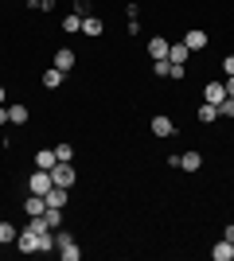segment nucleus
<instances>
[{
  "instance_id": "nucleus-1",
  "label": "nucleus",
  "mask_w": 234,
  "mask_h": 261,
  "mask_svg": "<svg viewBox=\"0 0 234 261\" xmlns=\"http://www.w3.org/2000/svg\"><path fill=\"white\" fill-rule=\"evenodd\" d=\"M51 187H55V179H51V172H43V168H35V172L28 175V191H32V195H47Z\"/></svg>"
},
{
  "instance_id": "nucleus-2",
  "label": "nucleus",
  "mask_w": 234,
  "mask_h": 261,
  "mask_svg": "<svg viewBox=\"0 0 234 261\" xmlns=\"http://www.w3.org/2000/svg\"><path fill=\"white\" fill-rule=\"evenodd\" d=\"M51 179H55L59 187H70V184H74V168H70V160H59L55 168H51Z\"/></svg>"
},
{
  "instance_id": "nucleus-3",
  "label": "nucleus",
  "mask_w": 234,
  "mask_h": 261,
  "mask_svg": "<svg viewBox=\"0 0 234 261\" xmlns=\"http://www.w3.org/2000/svg\"><path fill=\"white\" fill-rule=\"evenodd\" d=\"M203 101H207V106H223V101H226V86H223V82H207Z\"/></svg>"
},
{
  "instance_id": "nucleus-4",
  "label": "nucleus",
  "mask_w": 234,
  "mask_h": 261,
  "mask_svg": "<svg viewBox=\"0 0 234 261\" xmlns=\"http://www.w3.org/2000/svg\"><path fill=\"white\" fill-rule=\"evenodd\" d=\"M16 246H20L23 253H39V234H32V230H20Z\"/></svg>"
},
{
  "instance_id": "nucleus-5",
  "label": "nucleus",
  "mask_w": 234,
  "mask_h": 261,
  "mask_svg": "<svg viewBox=\"0 0 234 261\" xmlns=\"http://www.w3.org/2000/svg\"><path fill=\"white\" fill-rule=\"evenodd\" d=\"M43 199H47V207L63 211V207H67V187H59V184H55V187H51V191H47Z\"/></svg>"
},
{
  "instance_id": "nucleus-6",
  "label": "nucleus",
  "mask_w": 234,
  "mask_h": 261,
  "mask_svg": "<svg viewBox=\"0 0 234 261\" xmlns=\"http://www.w3.org/2000/svg\"><path fill=\"white\" fill-rule=\"evenodd\" d=\"M55 164H59L55 148H39V152H35V168H43V172H51Z\"/></svg>"
},
{
  "instance_id": "nucleus-7",
  "label": "nucleus",
  "mask_w": 234,
  "mask_h": 261,
  "mask_svg": "<svg viewBox=\"0 0 234 261\" xmlns=\"http://www.w3.org/2000/svg\"><path fill=\"white\" fill-rule=\"evenodd\" d=\"M152 133H156V137H172V133H176L172 117H164V113H156V117H152Z\"/></svg>"
},
{
  "instance_id": "nucleus-8",
  "label": "nucleus",
  "mask_w": 234,
  "mask_h": 261,
  "mask_svg": "<svg viewBox=\"0 0 234 261\" xmlns=\"http://www.w3.org/2000/svg\"><path fill=\"white\" fill-rule=\"evenodd\" d=\"M23 211H28V215H43V211H47V199L28 191V199H23Z\"/></svg>"
},
{
  "instance_id": "nucleus-9",
  "label": "nucleus",
  "mask_w": 234,
  "mask_h": 261,
  "mask_svg": "<svg viewBox=\"0 0 234 261\" xmlns=\"http://www.w3.org/2000/svg\"><path fill=\"white\" fill-rule=\"evenodd\" d=\"M101 32H106V23H101L98 16H86V20H82V35H90V39H98Z\"/></svg>"
},
{
  "instance_id": "nucleus-10",
  "label": "nucleus",
  "mask_w": 234,
  "mask_h": 261,
  "mask_svg": "<svg viewBox=\"0 0 234 261\" xmlns=\"http://www.w3.org/2000/svg\"><path fill=\"white\" fill-rule=\"evenodd\" d=\"M168 39H160V35H152V39H148V55H152V59H168Z\"/></svg>"
},
{
  "instance_id": "nucleus-11",
  "label": "nucleus",
  "mask_w": 234,
  "mask_h": 261,
  "mask_svg": "<svg viewBox=\"0 0 234 261\" xmlns=\"http://www.w3.org/2000/svg\"><path fill=\"white\" fill-rule=\"evenodd\" d=\"M211 257H215V261H230V257H234V246H230L226 238L215 242V246H211Z\"/></svg>"
},
{
  "instance_id": "nucleus-12",
  "label": "nucleus",
  "mask_w": 234,
  "mask_h": 261,
  "mask_svg": "<svg viewBox=\"0 0 234 261\" xmlns=\"http://www.w3.org/2000/svg\"><path fill=\"white\" fill-rule=\"evenodd\" d=\"M179 168H184V172H199V168H203V156L199 152H184V156H179Z\"/></svg>"
},
{
  "instance_id": "nucleus-13",
  "label": "nucleus",
  "mask_w": 234,
  "mask_h": 261,
  "mask_svg": "<svg viewBox=\"0 0 234 261\" xmlns=\"http://www.w3.org/2000/svg\"><path fill=\"white\" fill-rule=\"evenodd\" d=\"M63 78H67V74H63L59 66H51V70H43V86L47 90H59V86H63Z\"/></svg>"
},
{
  "instance_id": "nucleus-14",
  "label": "nucleus",
  "mask_w": 234,
  "mask_h": 261,
  "mask_svg": "<svg viewBox=\"0 0 234 261\" xmlns=\"http://www.w3.org/2000/svg\"><path fill=\"white\" fill-rule=\"evenodd\" d=\"M184 43H188V51H203V47H207V32H188Z\"/></svg>"
},
{
  "instance_id": "nucleus-15",
  "label": "nucleus",
  "mask_w": 234,
  "mask_h": 261,
  "mask_svg": "<svg viewBox=\"0 0 234 261\" xmlns=\"http://www.w3.org/2000/svg\"><path fill=\"white\" fill-rule=\"evenodd\" d=\"M55 66H59V70H63V74H67L70 66H74V51H70V47H63V51H55Z\"/></svg>"
},
{
  "instance_id": "nucleus-16",
  "label": "nucleus",
  "mask_w": 234,
  "mask_h": 261,
  "mask_svg": "<svg viewBox=\"0 0 234 261\" xmlns=\"http://www.w3.org/2000/svg\"><path fill=\"white\" fill-rule=\"evenodd\" d=\"M188 43H172V47H168V63H188Z\"/></svg>"
},
{
  "instance_id": "nucleus-17",
  "label": "nucleus",
  "mask_w": 234,
  "mask_h": 261,
  "mask_svg": "<svg viewBox=\"0 0 234 261\" xmlns=\"http://www.w3.org/2000/svg\"><path fill=\"white\" fill-rule=\"evenodd\" d=\"M195 117H199L203 125H211V121H219V106H207V101H203V106H199V113H195Z\"/></svg>"
},
{
  "instance_id": "nucleus-18",
  "label": "nucleus",
  "mask_w": 234,
  "mask_h": 261,
  "mask_svg": "<svg viewBox=\"0 0 234 261\" xmlns=\"http://www.w3.org/2000/svg\"><path fill=\"white\" fill-rule=\"evenodd\" d=\"M20 238V230L12 226V222H0V246H8V242H16Z\"/></svg>"
},
{
  "instance_id": "nucleus-19",
  "label": "nucleus",
  "mask_w": 234,
  "mask_h": 261,
  "mask_svg": "<svg viewBox=\"0 0 234 261\" xmlns=\"http://www.w3.org/2000/svg\"><path fill=\"white\" fill-rule=\"evenodd\" d=\"M8 121L23 125V121H28V106H8Z\"/></svg>"
},
{
  "instance_id": "nucleus-20",
  "label": "nucleus",
  "mask_w": 234,
  "mask_h": 261,
  "mask_svg": "<svg viewBox=\"0 0 234 261\" xmlns=\"http://www.w3.org/2000/svg\"><path fill=\"white\" fill-rule=\"evenodd\" d=\"M63 32H82V16H74V12H70L67 20H63Z\"/></svg>"
},
{
  "instance_id": "nucleus-21",
  "label": "nucleus",
  "mask_w": 234,
  "mask_h": 261,
  "mask_svg": "<svg viewBox=\"0 0 234 261\" xmlns=\"http://www.w3.org/2000/svg\"><path fill=\"white\" fill-rule=\"evenodd\" d=\"M74 16H82V20L94 16V4H90V0H74Z\"/></svg>"
},
{
  "instance_id": "nucleus-22",
  "label": "nucleus",
  "mask_w": 234,
  "mask_h": 261,
  "mask_svg": "<svg viewBox=\"0 0 234 261\" xmlns=\"http://www.w3.org/2000/svg\"><path fill=\"white\" fill-rule=\"evenodd\" d=\"M168 70H172V63H168V59H152V74L168 78Z\"/></svg>"
},
{
  "instance_id": "nucleus-23",
  "label": "nucleus",
  "mask_w": 234,
  "mask_h": 261,
  "mask_svg": "<svg viewBox=\"0 0 234 261\" xmlns=\"http://www.w3.org/2000/svg\"><path fill=\"white\" fill-rule=\"evenodd\" d=\"M59 253H63V261H78V257H82V250H78L74 242H70V246H63Z\"/></svg>"
},
{
  "instance_id": "nucleus-24",
  "label": "nucleus",
  "mask_w": 234,
  "mask_h": 261,
  "mask_svg": "<svg viewBox=\"0 0 234 261\" xmlns=\"http://www.w3.org/2000/svg\"><path fill=\"white\" fill-rule=\"evenodd\" d=\"M184 74H188V66H184V63H172V70H168V78H176V82H184Z\"/></svg>"
},
{
  "instance_id": "nucleus-25",
  "label": "nucleus",
  "mask_w": 234,
  "mask_h": 261,
  "mask_svg": "<svg viewBox=\"0 0 234 261\" xmlns=\"http://www.w3.org/2000/svg\"><path fill=\"white\" fill-rule=\"evenodd\" d=\"M55 156H59V160H74V148H70V144H59Z\"/></svg>"
},
{
  "instance_id": "nucleus-26",
  "label": "nucleus",
  "mask_w": 234,
  "mask_h": 261,
  "mask_svg": "<svg viewBox=\"0 0 234 261\" xmlns=\"http://www.w3.org/2000/svg\"><path fill=\"white\" fill-rule=\"evenodd\" d=\"M219 117H234V98H226L223 106H219Z\"/></svg>"
},
{
  "instance_id": "nucleus-27",
  "label": "nucleus",
  "mask_w": 234,
  "mask_h": 261,
  "mask_svg": "<svg viewBox=\"0 0 234 261\" xmlns=\"http://www.w3.org/2000/svg\"><path fill=\"white\" fill-rule=\"evenodd\" d=\"M70 242H74V238H70L67 230H59V234H55V246H59V250H63V246H70Z\"/></svg>"
},
{
  "instance_id": "nucleus-28",
  "label": "nucleus",
  "mask_w": 234,
  "mask_h": 261,
  "mask_svg": "<svg viewBox=\"0 0 234 261\" xmlns=\"http://www.w3.org/2000/svg\"><path fill=\"white\" fill-rule=\"evenodd\" d=\"M223 74H226V78L234 74V55H226V59H223Z\"/></svg>"
},
{
  "instance_id": "nucleus-29",
  "label": "nucleus",
  "mask_w": 234,
  "mask_h": 261,
  "mask_svg": "<svg viewBox=\"0 0 234 261\" xmlns=\"http://www.w3.org/2000/svg\"><path fill=\"white\" fill-rule=\"evenodd\" d=\"M223 86H226V98H234V74H230V78H226Z\"/></svg>"
},
{
  "instance_id": "nucleus-30",
  "label": "nucleus",
  "mask_w": 234,
  "mask_h": 261,
  "mask_svg": "<svg viewBox=\"0 0 234 261\" xmlns=\"http://www.w3.org/2000/svg\"><path fill=\"white\" fill-rule=\"evenodd\" d=\"M0 125H8V106H0Z\"/></svg>"
},
{
  "instance_id": "nucleus-31",
  "label": "nucleus",
  "mask_w": 234,
  "mask_h": 261,
  "mask_svg": "<svg viewBox=\"0 0 234 261\" xmlns=\"http://www.w3.org/2000/svg\"><path fill=\"white\" fill-rule=\"evenodd\" d=\"M223 238H226V242L234 246V226H226V234H223Z\"/></svg>"
},
{
  "instance_id": "nucleus-32",
  "label": "nucleus",
  "mask_w": 234,
  "mask_h": 261,
  "mask_svg": "<svg viewBox=\"0 0 234 261\" xmlns=\"http://www.w3.org/2000/svg\"><path fill=\"white\" fill-rule=\"evenodd\" d=\"M0 106H4V86H0Z\"/></svg>"
}]
</instances>
